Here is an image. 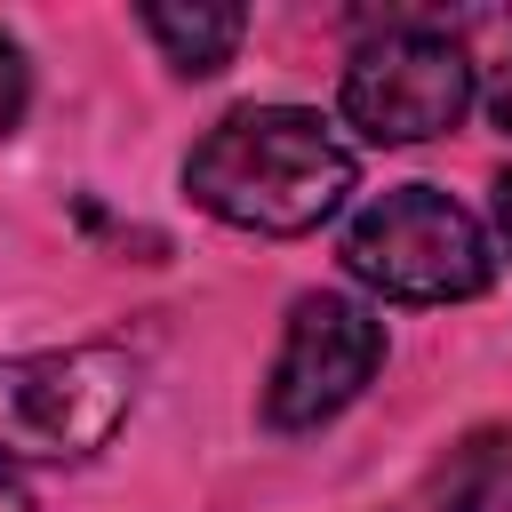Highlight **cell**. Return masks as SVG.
<instances>
[{
	"label": "cell",
	"instance_id": "7",
	"mask_svg": "<svg viewBox=\"0 0 512 512\" xmlns=\"http://www.w3.org/2000/svg\"><path fill=\"white\" fill-rule=\"evenodd\" d=\"M144 32L168 48V64H176L184 80H208V72L232 64L248 16H240V8H200V0H192V8H144Z\"/></svg>",
	"mask_w": 512,
	"mask_h": 512
},
{
	"label": "cell",
	"instance_id": "5",
	"mask_svg": "<svg viewBox=\"0 0 512 512\" xmlns=\"http://www.w3.org/2000/svg\"><path fill=\"white\" fill-rule=\"evenodd\" d=\"M384 360V320L352 296H296L288 312V336H280V360L264 376V424L272 432H312L328 416H344L368 376Z\"/></svg>",
	"mask_w": 512,
	"mask_h": 512
},
{
	"label": "cell",
	"instance_id": "1",
	"mask_svg": "<svg viewBox=\"0 0 512 512\" xmlns=\"http://www.w3.org/2000/svg\"><path fill=\"white\" fill-rule=\"evenodd\" d=\"M184 192L208 216L240 224V232L288 240V232H312L320 216L344 208V192H352V144L320 112H304V104H240V112H224L192 144Z\"/></svg>",
	"mask_w": 512,
	"mask_h": 512
},
{
	"label": "cell",
	"instance_id": "2",
	"mask_svg": "<svg viewBox=\"0 0 512 512\" xmlns=\"http://www.w3.org/2000/svg\"><path fill=\"white\" fill-rule=\"evenodd\" d=\"M136 408V360L120 344H64L0 360V512H40L32 464H88Z\"/></svg>",
	"mask_w": 512,
	"mask_h": 512
},
{
	"label": "cell",
	"instance_id": "3",
	"mask_svg": "<svg viewBox=\"0 0 512 512\" xmlns=\"http://www.w3.org/2000/svg\"><path fill=\"white\" fill-rule=\"evenodd\" d=\"M344 272L392 304H464L488 288L496 256L472 208L432 184H392L344 224Z\"/></svg>",
	"mask_w": 512,
	"mask_h": 512
},
{
	"label": "cell",
	"instance_id": "4",
	"mask_svg": "<svg viewBox=\"0 0 512 512\" xmlns=\"http://www.w3.org/2000/svg\"><path fill=\"white\" fill-rule=\"evenodd\" d=\"M472 112V56L432 24H392L344 64V120L368 144H424Z\"/></svg>",
	"mask_w": 512,
	"mask_h": 512
},
{
	"label": "cell",
	"instance_id": "9",
	"mask_svg": "<svg viewBox=\"0 0 512 512\" xmlns=\"http://www.w3.org/2000/svg\"><path fill=\"white\" fill-rule=\"evenodd\" d=\"M488 120H496V128L512 136V48L496 56V80H488Z\"/></svg>",
	"mask_w": 512,
	"mask_h": 512
},
{
	"label": "cell",
	"instance_id": "8",
	"mask_svg": "<svg viewBox=\"0 0 512 512\" xmlns=\"http://www.w3.org/2000/svg\"><path fill=\"white\" fill-rule=\"evenodd\" d=\"M24 96H32V72H24V48L0 32V136H16L24 120Z\"/></svg>",
	"mask_w": 512,
	"mask_h": 512
},
{
	"label": "cell",
	"instance_id": "10",
	"mask_svg": "<svg viewBox=\"0 0 512 512\" xmlns=\"http://www.w3.org/2000/svg\"><path fill=\"white\" fill-rule=\"evenodd\" d=\"M496 232H504V248H512V168L496 176Z\"/></svg>",
	"mask_w": 512,
	"mask_h": 512
},
{
	"label": "cell",
	"instance_id": "6",
	"mask_svg": "<svg viewBox=\"0 0 512 512\" xmlns=\"http://www.w3.org/2000/svg\"><path fill=\"white\" fill-rule=\"evenodd\" d=\"M432 512H512V432H472L432 472Z\"/></svg>",
	"mask_w": 512,
	"mask_h": 512
}]
</instances>
